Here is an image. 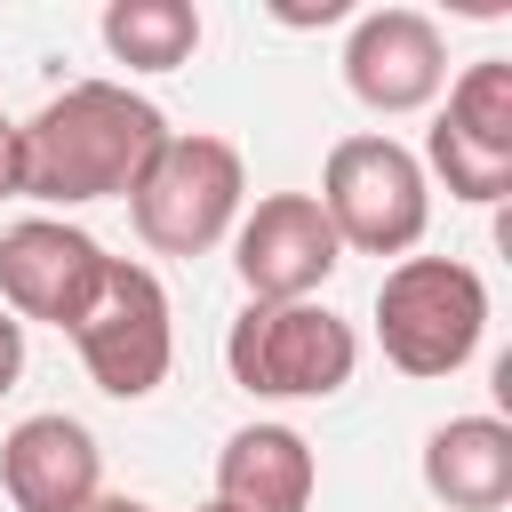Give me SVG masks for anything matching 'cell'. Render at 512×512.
<instances>
[{
	"instance_id": "cell-1",
	"label": "cell",
	"mask_w": 512,
	"mask_h": 512,
	"mask_svg": "<svg viewBox=\"0 0 512 512\" xmlns=\"http://www.w3.org/2000/svg\"><path fill=\"white\" fill-rule=\"evenodd\" d=\"M16 136H24V200L88 208V200H128L176 128L152 96L120 88V80H72Z\"/></svg>"
},
{
	"instance_id": "cell-2",
	"label": "cell",
	"mask_w": 512,
	"mask_h": 512,
	"mask_svg": "<svg viewBox=\"0 0 512 512\" xmlns=\"http://www.w3.org/2000/svg\"><path fill=\"white\" fill-rule=\"evenodd\" d=\"M488 336V280L456 256H400L376 288V344L400 376H456Z\"/></svg>"
},
{
	"instance_id": "cell-3",
	"label": "cell",
	"mask_w": 512,
	"mask_h": 512,
	"mask_svg": "<svg viewBox=\"0 0 512 512\" xmlns=\"http://www.w3.org/2000/svg\"><path fill=\"white\" fill-rule=\"evenodd\" d=\"M240 200H248L240 144H224V136H168L152 152V168L136 176L128 216H136L144 248H160V256H208L240 224Z\"/></svg>"
},
{
	"instance_id": "cell-4",
	"label": "cell",
	"mask_w": 512,
	"mask_h": 512,
	"mask_svg": "<svg viewBox=\"0 0 512 512\" xmlns=\"http://www.w3.org/2000/svg\"><path fill=\"white\" fill-rule=\"evenodd\" d=\"M320 216L336 224V248L360 256H408L432 224V184L424 160L392 136H344L320 168Z\"/></svg>"
},
{
	"instance_id": "cell-5",
	"label": "cell",
	"mask_w": 512,
	"mask_h": 512,
	"mask_svg": "<svg viewBox=\"0 0 512 512\" xmlns=\"http://www.w3.org/2000/svg\"><path fill=\"white\" fill-rule=\"evenodd\" d=\"M224 368L256 400H328L352 384L360 336L328 304H248L224 336Z\"/></svg>"
},
{
	"instance_id": "cell-6",
	"label": "cell",
	"mask_w": 512,
	"mask_h": 512,
	"mask_svg": "<svg viewBox=\"0 0 512 512\" xmlns=\"http://www.w3.org/2000/svg\"><path fill=\"white\" fill-rule=\"evenodd\" d=\"M72 344H80V368H88L96 392H112V400L160 392V376H168V360H176V312H168L160 272L112 256V272H104L96 304L80 312Z\"/></svg>"
},
{
	"instance_id": "cell-7",
	"label": "cell",
	"mask_w": 512,
	"mask_h": 512,
	"mask_svg": "<svg viewBox=\"0 0 512 512\" xmlns=\"http://www.w3.org/2000/svg\"><path fill=\"white\" fill-rule=\"evenodd\" d=\"M336 264H344V248L312 192H264L232 224V272H240L248 304H312L336 280Z\"/></svg>"
},
{
	"instance_id": "cell-8",
	"label": "cell",
	"mask_w": 512,
	"mask_h": 512,
	"mask_svg": "<svg viewBox=\"0 0 512 512\" xmlns=\"http://www.w3.org/2000/svg\"><path fill=\"white\" fill-rule=\"evenodd\" d=\"M112 256L96 232L64 224V216H24L0 232V304L16 320H48V328H80V312L96 304Z\"/></svg>"
},
{
	"instance_id": "cell-9",
	"label": "cell",
	"mask_w": 512,
	"mask_h": 512,
	"mask_svg": "<svg viewBox=\"0 0 512 512\" xmlns=\"http://www.w3.org/2000/svg\"><path fill=\"white\" fill-rule=\"evenodd\" d=\"M344 88L400 120V112H424L440 88H448V40L424 8H368L344 40Z\"/></svg>"
},
{
	"instance_id": "cell-10",
	"label": "cell",
	"mask_w": 512,
	"mask_h": 512,
	"mask_svg": "<svg viewBox=\"0 0 512 512\" xmlns=\"http://www.w3.org/2000/svg\"><path fill=\"white\" fill-rule=\"evenodd\" d=\"M0 488L16 512H88L104 496V448L80 416L40 408L0 440Z\"/></svg>"
},
{
	"instance_id": "cell-11",
	"label": "cell",
	"mask_w": 512,
	"mask_h": 512,
	"mask_svg": "<svg viewBox=\"0 0 512 512\" xmlns=\"http://www.w3.org/2000/svg\"><path fill=\"white\" fill-rule=\"evenodd\" d=\"M320 464L296 424H240L216 448V504L224 512H312Z\"/></svg>"
},
{
	"instance_id": "cell-12",
	"label": "cell",
	"mask_w": 512,
	"mask_h": 512,
	"mask_svg": "<svg viewBox=\"0 0 512 512\" xmlns=\"http://www.w3.org/2000/svg\"><path fill=\"white\" fill-rule=\"evenodd\" d=\"M424 488L448 512H504L512 504V424L504 416H448V424H432Z\"/></svg>"
},
{
	"instance_id": "cell-13",
	"label": "cell",
	"mask_w": 512,
	"mask_h": 512,
	"mask_svg": "<svg viewBox=\"0 0 512 512\" xmlns=\"http://www.w3.org/2000/svg\"><path fill=\"white\" fill-rule=\"evenodd\" d=\"M104 48L128 72H176L200 48V8L192 0H112L104 8Z\"/></svg>"
},
{
	"instance_id": "cell-14",
	"label": "cell",
	"mask_w": 512,
	"mask_h": 512,
	"mask_svg": "<svg viewBox=\"0 0 512 512\" xmlns=\"http://www.w3.org/2000/svg\"><path fill=\"white\" fill-rule=\"evenodd\" d=\"M456 136H472L480 152H504L512 160V64L488 56V64H464L456 88H448V112H440Z\"/></svg>"
},
{
	"instance_id": "cell-15",
	"label": "cell",
	"mask_w": 512,
	"mask_h": 512,
	"mask_svg": "<svg viewBox=\"0 0 512 512\" xmlns=\"http://www.w3.org/2000/svg\"><path fill=\"white\" fill-rule=\"evenodd\" d=\"M432 168H440V184L456 192V200H480V208H496L504 192H512V160L504 152H480L472 136H456L448 120H432Z\"/></svg>"
},
{
	"instance_id": "cell-16",
	"label": "cell",
	"mask_w": 512,
	"mask_h": 512,
	"mask_svg": "<svg viewBox=\"0 0 512 512\" xmlns=\"http://www.w3.org/2000/svg\"><path fill=\"white\" fill-rule=\"evenodd\" d=\"M24 192V136H16V120L0 112V200H16Z\"/></svg>"
},
{
	"instance_id": "cell-17",
	"label": "cell",
	"mask_w": 512,
	"mask_h": 512,
	"mask_svg": "<svg viewBox=\"0 0 512 512\" xmlns=\"http://www.w3.org/2000/svg\"><path fill=\"white\" fill-rule=\"evenodd\" d=\"M16 376H24V320L0 304V392H16Z\"/></svg>"
},
{
	"instance_id": "cell-18",
	"label": "cell",
	"mask_w": 512,
	"mask_h": 512,
	"mask_svg": "<svg viewBox=\"0 0 512 512\" xmlns=\"http://www.w3.org/2000/svg\"><path fill=\"white\" fill-rule=\"evenodd\" d=\"M88 512H152V504H136V496H96Z\"/></svg>"
},
{
	"instance_id": "cell-19",
	"label": "cell",
	"mask_w": 512,
	"mask_h": 512,
	"mask_svg": "<svg viewBox=\"0 0 512 512\" xmlns=\"http://www.w3.org/2000/svg\"><path fill=\"white\" fill-rule=\"evenodd\" d=\"M200 512H224V504H200Z\"/></svg>"
}]
</instances>
